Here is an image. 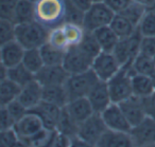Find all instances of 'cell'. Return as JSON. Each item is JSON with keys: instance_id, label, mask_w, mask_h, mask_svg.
I'll return each mask as SVG.
<instances>
[{"instance_id": "1", "label": "cell", "mask_w": 155, "mask_h": 147, "mask_svg": "<svg viewBox=\"0 0 155 147\" xmlns=\"http://www.w3.org/2000/svg\"><path fill=\"white\" fill-rule=\"evenodd\" d=\"M65 0H37L35 19L48 29L62 26L65 22Z\"/></svg>"}, {"instance_id": "2", "label": "cell", "mask_w": 155, "mask_h": 147, "mask_svg": "<svg viewBox=\"0 0 155 147\" xmlns=\"http://www.w3.org/2000/svg\"><path fill=\"white\" fill-rule=\"evenodd\" d=\"M49 31L47 27L37 20L26 24H16V40L25 49H39L47 43Z\"/></svg>"}, {"instance_id": "3", "label": "cell", "mask_w": 155, "mask_h": 147, "mask_svg": "<svg viewBox=\"0 0 155 147\" xmlns=\"http://www.w3.org/2000/svg\"><path fill=\"white\" fill-rule=\"evenodd\" d=\"M133 74H135V71L132 68V64L124 65L110 81H106L113 103L119 104L133 95V89H132Z\"/></svg>"}, {"instance_id": "4", "label": "cell", "mask_w": 155, "mask_h": 147, "mask_svg": "<svg viewBox=\"0 0 155 147\" xmlns=\"http://www.w3.org/2000/svg\"><path fill=\"white\" fill-rule=\"evenodd\" d=\"M98 81H99L98 76L91 69L82 73L70 74L64 85L71 101L74 98L87 96L94 86L98 83Z\"/></svg>"}, {"instance_id": "5", "label": "cell", "mask_w": 155, "mask_h": 147, "mask_svg": "<svg viewBox=\"0 0 155 147\" xmlns=\"http://www.w3.org/2000/svg\"><path fill=\"white\" fill-rule=\"evenodd\" d=\"M114 16L115 13L104 1L94 2V5L85 12L82 26L87 32H94L102 27L110 26Z\"/></svg>"}, {"instance_id": "6", "label": "cell", "mask_w": 155, "mask_h": 147, "mask_svg": "<svg viewBox=\"0 0 155 147\" xmlns=\"http://www.w3.org/2000/svg\"><path fill=\"white\" fill-rule=\"evenodd\" d=\"M106 129L107 127L102 119L101 113L95 112L79 125L78 136L82 139L88 146H97Z\"/></svg>"}, {"instance_id": "7", "label": "cell", "mask_w": 155, "mask_h": 147, "mask_svg": "<svg viewBox=\"0 0 155 147\" xmlns=\"http://www.w3.org/2000/svg\"><path fill=\"white\" fill-rule=\"evenodd\" d=\"M141 38L142 35L140 34L139 30L137 28V30L135 31V33L132 36L127 37V38L119 39L113 53L117 57V59L119 60L121 66L133 64L134 58L139 53Z\"/></svg>"}, {"instance_id": "8", "label": "cell", "mask_w": 155, "mask_h": 147, "mask_svg": "<svg viewBox=\"0 0 155 147\" xmlns=\"http://www.w3.org/2000/svg\"><path fill=\"white\" fill-rule=\"evenodd\" d=\"M121 67L122 66L113 52L102 51L94 58L91 70L100 81H107L120 70Z\"/></svg>"}, {"instance_id": "9", "label": "cell", "mask_w": 155, "mask_h": 147, "mask_svg": "<svg viewBox=\"0 0 155 147\" xmlns=\"http://www.w3.org/2000/svg\"><path fill=\"white\" fill-rule=\"evenodd\" d=\"M94 59L79 48L71 46L65 53L63 66L69 74H78L91 69Z\"/></svg>"}, {"instance_id": "10", "label": "cell", "mask_w": 155, "mask_h": 147, "mask_svg": "<svg viewBox=\"0 0 155 147\" xmlns=\"http://www.w3.org/2000/svg\"><path fill=\"white\" fill-rule=\"evenodd\" d=\"M102 119L105 123L107 129L115 130V131L127 132L131 133L132 125L127 121V117L124 115L123 111L121 110L119 104L112 103L103 112L101 113Z\"/></svg>"}, {"instance_id": "11", "label": "cell", "mask_w": 155, "mask_h": 147, "mask_svg": "<svg viewBox=\"0 0 155 147\" xmlns=\"http://www.w3.org/2000/svg\"><path fill=\"white\" fill-rule=\"evenodd\" d=\"M121 110L123 111L124 115L127 117V121L132 125V127L139 125L147 117V109L144 98L138 97L136 95H132L127 100L119 103Z\"/></svg>"}, {"instance_id": "12", "label": "cell", "mask_w": 155, "mask_h": 147, "mask_svg": "<svg viewBox=\"0 0 155 147\" xmlns=\"http://www.w3.org/2000/svg\"><path fill=\"white\" fill-rule=\"evenodd\" d=\"M44 128L45 126H44L41 117L31 111H29L24 117H21L14 126L16 133L18 134L20 141L24 143L25 146H27L28 141L33 136H35L37 132H39Z\"/></svg>"}, {"instance_id": "13", "label": "cell", "mask_w": 155, "mask_h": 147, "mask_svg": "<svg viewBox=\"0 0 155 147\" xmlns=\"http://www.w3.org/2000/svg\"><path fill=\"white\" fill-rule=\"evenodd\" d=\"M69 75L63 65H45L35 74V79L41 86L64 85Z\"/></svg>"}, {"instance_id": "14", "label": "cell", "mask_w": 155, "mask_h": 147, "mask_svg": "<svg viewBox=\"0 0 155 147\" xmlns=\"http://www.w3.org/2000/svg\"><path fill=\"white\" fill-rule=\"evenodd\" d=\"M62 109L63 108L56 106V105L43 100L37 106H35L34 108L29 111L35 113L41 117L46 129L53 131V130L56 129L58 120H60L61 114H62Z\"/></svg>"}, {"instance_id": "15", "label": "cell", "mask_w": 155, "mask_h": 147, "mask_svg": "<svg viewBox=\"0 0 155 147\" xmlns=\"http://www.w3.org/2000/svg\"><path fill=\"white\" fill-rule=\"evenodd\" d=\"M131 136L135 146L155 145V121L147 117L139 125L132 128Z\"/></svg>"}, {"instance_id": "16", "label": "cell", "mask_w": 155, "mask_h": 147, "mask_svg": "<svg viewBox=\"0 0 155 147\" xmlns=\"http://www.w3.org/2000/svg\"><path fill=\"white\" fill-rule=\"evenodd\" d=\"M87 98L91 102L94 111L97 113H102L113 103L107 83L100 79L91 90Z\"/></svg>"}, {"instance_id": "17", "label": "cell", "mask_w": 155, "mask_h": 147, "mask_svg": "<svg viewBox=\"0 0 155 147\" xmlns=\"http://www.w3.org/2000/svg\"><path fill=\"white\" fill-rule=\"evenodd\" d=\"M25 52H26V49L16 39L2 43L1 49H0L1 65H3L7 68H11V67L21 64Z\"/></svg>"}, {"instance_id": "18", "label": "cell", "mask_w": 155, "mask_h": 147, "mask_svg": "<svg viewBox=\"0 0 155 147\" xmlns=\"http://www.w3.org/2000/svg\"><path fill=\"white\" fill-rule=\"evenodd\" d=\"M18 101L28 110L33 109L43 101V86L34 78L30 83L21 87Z\"/></svg>"}, {"instance_id": "19", "label": "cell", "mask_w": 155, "mask_h": 147, "mask_svg": "<svg viewBox=\"0 0 155 147\" xmlns=\"http://www.w3.org/2000/svg\"><path fill=\"white\" fill-rule=\"evenodd\" d=\"M65 109L69 113V115L72 117L73 121L79 125L95 113L87 96L71 100L65 107Z\"/></svg>"}, {"instance_id": "20", "label": "cell", "mask_w": 155, "mask_h": 147, "mask_svg": "<svg viewBox=\"0 0 155 147\" xmlns=\"http://www.w3.org/2000/svg\"><path fill=\"white\" fill-rule=\"evenodd\" d=\"M97 146L99 147H131L135 146L131 133L106 129Z\"/></svg>"}, {"instance_id": "21", "label": "cell", "mask_w": 155, "mask_h": 147, "mask_svg": "<svg viewBox=\"0 0 155 147\" xmlns=\"http://www.w3.org/2000/svg\"><path fill=\"white\" fill-rule=\"evenodd\" d=\"M43 100L61 108L66 107L67 104L70 102L65 85L43 86Z\"/></svg>"}, {"instance_id": "22", "label": "cell", "mask_w": 155, "mask_h": 147, "mask_svg": "<svg viewBox=\"0 0 155 147\" xmlns=\"http://www.w3.org/2000/svg\"><path fill=\"white\" fill-rule=\"evenodd\" d=\"M132 89H133V95L141 98L149 97L155 91L150 75L140 74V73H135L132 75Z\"/></svg>"}, {"instance_id": "23", "label": "cell", "mask_w": 155, "mask_h": 147, "mask_svg": "<svg viewBox=\"0 0 155 147\" xmlns=\"http://www.w3.org/2000/svg\"><path fill=\"white\" fill-rule=\"evenodd\" d=\"M94 34H95L102 51L104 52L114 51L115 47H116L119 39H120L117 36L116 33L113 31L110 26H105L97 29L96 31H94Z\"/></svg>"}, {"instance_id": "24", "label": "cell", "mask_w": 155, "mask_h": 147, "mask_svg": "<svg viewBox=\"0 0 155 147\" xmlns=\"http://www.w3.org/2000/svg\"><path fill=\"white\" fill-rule=\"evenodd\" d=\"M35 19V3L32 0H19L16 5L13 21L16 24L34 21Z\"/></svg>"}, {"instance_id": "25", "label": "cell", "mask_w": 155, "mask_h": 147, "mask_svg": "<svg viewBox=\"0 0 155 147\" xmlns=\"http://www.w3.org/2000/svg\"><path fill=\"white\" fill-rule=\"evenodd\" d=\"M21 91V86L10 78L1 79L0 81V105L7 106L9 103L17 100Z\"/></svg>"}, {"instance_id": "26", "label": "cell", "mask_w": 155, "mask_h": 147, "mask_svg": "<svg viewBox=\"0 0 155 147\" xmlns=\"http://www.w3.org/2000/svg\"><path fill=\"white\" fill-rule=\"evenodd\" d=\"M110 26L120 39L132 36L137 30V27L132 24L122 14H115Z\"/></svg>"}, {"instance_id": "27", "label": "cell", "mask_w": 155, "mask_h": 147, "mask_svg": "<svg viewBox=\"0 0 155 147\" xmlns=\"http://www.w3.org/2000/svg\"><path fill=\"white\" fill-rule=\"evenodd\" d=\"M43 57L44 64L45 65H63L66 51L56 49L53 46H51L49 43H46L39 48Z\"/></svg>"}, {"instance_id": "28", "label": "cell", "mask_w": 155, "mask_h": 147, "mask_svg": "<svg viewBox=\"0 0 155 147\" xmlns=\"http://www.w3.org/2000/svg\"><path fill=\"white\" fill-rule=\"evenodd\" d=\"M8 78L12 79L16 84L24 87L25 85H27L35 78V74H33L30 70H28L21 62L17 66L8 68Z\"/></svg>"}, {"instance_id": "29", "label": "cell", "mask_w": 155, "mask_h": 147, "mask_svg": "<svg viewBox=\"0 0 155 147\" xmlns=\"http://www.w3.org/2000/svg\"><path fill=\"white\" fill-rule=\"evenodd\" d=\"M78 129H79V124H77L72 120V117L69 115L65 107L62 109V114L58 120L56 129L58 132H61L64 136L72 139L75 136H78Z\"/></svg>"}, {"instance_id": "30", "label": "cell", "mask_w": 155, "mask_h": 147, "mask_svg": "<svg viewBox=\"0 0 155 147\" xmlns=\"http://www.w3.org/2000/svg\"><path fill=\"white\" fill-rule=\"evenodd\" d=\"M22 64L33 74H36L45 66L43 57H41V50L37 49V48H35V49H27L26 52H25L24 58H22Z\"/></svg>"}, {"instance_id": "31", "label": "cell", "mask_w": 155, "mask_h": 147, "mask_svg": "<svg viewBox=\"0 0 155 147\" xmlns=\"http://www.w3.org/2000/svg\"><path fill=\"white\" fill-rule=\"evenodd\" d=\"M62 29L65 33L67 40H68L69 46H78L82 41L83 37L85 35V29L83 28L82 24H73V22L65 21L62 24Z\"/></svg>"}, {"instance_id": "32", "label": "cell", "mask_w": 155, "mask_h": 147, "mask_svg": "<svg viewBox=\"0 0 155 147\" xmlns=\"http://www.w3.org/2000/svg\"><path fill=\"white\" fill-rule=\"evenodd\" d=\"M132 68L135 71V73L151 75L155 71L154 57H151V56H148L139 52L138 55L134 58Z\"/></svg>"}, {"instance_id": "33", "label": "cell", "mask_w": 155, "mask_h": 147, "mask_svg": "<svg viewBox=\"0 0 155 147\" xmlns=\"http://www.w3.org/2000/svg\"><path fill=\"white\" fill-rule=\"evenodd\" d=\"M78 46H79V48H80L84 53H86L87 55L93 58V59L102 52V49H101V47H100V45H99V43H98L94 32H87L86 31L82 41Z\"/></svg>"}, {"instance_id": "34", "label": "cell", "mask_w": 155, "mask_h": 147, "mask_svg": "<svg viewBox=\"0 0 155 147\" xmlns=\"http://www.w3.org/2000/svg\"><path fill=\"white\" fill-rule=\"evenodd\" d=\"M148 10L149 9L146 5H140V3L135 2V1H132L129 7L120 14H122L124 17H127L133 24L138 27V24H140V21H141V19L143 18L144 14L147 13Z\"/></svg>"}, {"instance_id": "35", "label": "cell", "mask_w": 155, "mask_h": 147, "mask_svg": "<svg viewBox=\"0 0 155 147\" xmlns=\"http://www.w3.org/2000/svg\"><path fill=\"white\" fill-rule=\"evenodd\" d=\"M47 43H49L50 45L53 46L56 49L63 50V51H67L69 49V47H70L66 36H65V33L62 29V26L50 29Z\"/></svg>"}, {"instance_id": "36", "label": "cell", "mask_w": 155, "mask_h": 147, "mask_svg": "<svg viewBox=\"0 0 155 147\" xmlns=\"http://www.w3.org/2000/svg\"><path fill=\"white\" fill-rule=\"evenodd\" d=\"M137 28L142 36H155V12L153 10L147 11Z\"/></svg>"}, {"instance_id": "37", "label": "cell", "mask_w": 155, "mask_h": 147, "mask_svg": "<svg viewBox=\"0 0 155 147\" xmlns=\"http://www.w3.org/2000/svg\"><path fill=\"white\" fill-rule=\"evenodd\" d=\"M16 39V24L9 19H0V41L1 45Z\"/></svg>"}, {"instance_id": "38", "label": "cell", "mask_w": 155, "mask_h": 147, "mask_svg": "<svg viewBox=\"0 0 155 147\" xmlns=\"http://www.w3.org/2000/svg\"><path fill=\"white\" fill-rule=\"evenodd\" d=\"M65 5H66V9H65V21L82 24L85 15L84 12L81 11L80 9H78L71 2V0H65Z\"/></svg>"}, {"instance_id": "39", "label": "cell", "mask_w": 155, "mask_h": 147, "mask_svg": "<svg viewBox=\"0 0 155 147\" xmlns=\"http://www.w3.org/2000/svg\"><path fill=\"white\" fill-rule=\"evenodd\" d=\"M0 146L1 147H16L25 146L24 143L20 141L15 129L0 130Z\"/></svg>"}, {"instance_id": "40", "label": "cell", "mask_w": 155, "mask_h": 147, "mask_svg": "<svg viewBox=\"0 0 155 147\" xmlns=\"http://www.w3.org/2000/svg\"><path fill=\"white\" fill-rule=\"evenodd\" d=\"M19 0H0V19L13 21L16 5Z\"/></svg>"}, {"instance_id": "41", "label": "cell", "mask_w": 155, "mask_h": 147, "mask_svg": "<svg viewBox=\"0 0 155 147\" xmlns=\"http://www.w3.org/2000/svg\"><path fill=\"white\" fill-rule=\"evenodd\" d=\"M5 107L7 108V110L9 111L10 114L12 115V117L15 120L16 123H17L21 117H24L25 115L29 112L28 109H27L26 107H25L24 105L18 101V98L15 101H13V102L9 103V104Z\"/></svg>"}, {"instance_id": "42", "label": "cell", "mask_w": 155, "mask_h": 147, "mask_svg": "<svg viewBox=\"0 0 155 147\" xmlns=\"http://www.w3.org/2000/svg\"><path fill=\"white\" fill-rule=\"evenodd\" d=\"M139 52L151 57L155 56V36H142Z\"/></svg>"}, {"instance_id": "43", "label": "cell", "mask_w": 155, "mask_h": 147, "mask_svg": "<svg viewBox=\"0 0 155 147\" xmlns=\"http://www.w3.org/2000/svg\"><path fill=\"white\" fill-rule=\"evenodd\" d=\"M15 124V120L12 117L7 108L5 106H1V109H0V130L12 129V128H14Z\"/></svg>"}, {"instance_id": "44", "label": "cell", "mask_w": 155, "mask_h": 147, "mask_svg": "<svg viewBox=\"0 0 155 147\" xmlns=\"http://www.w3.org/2000/svg\"><path fill=\"white\" fill-rule=\"evenodd\" d=\"M133 0H104L107 7L114 12L115 14H120L130 5Z\"/></svg>"}, {"instance_id": "45", "label": "cell", "mask_w": 155, "mask_h": 147, "mask_svg": "<svg viewBox=\"0 0 155 147\" xmlns=\"http://www.w3.org/2000/svg\"><path fill=\"white\" fill-rule=\"evenodd\" d=\"M144 102H146L147 114L155 121V91L149 97L144 98Z\"/></svg>"}, {"instance_id": "46", "label": "cell", "mask_w": 155, "mask_h": 147, "mask_svg": "<svg viewBox=\"0 0 155 147\" xmlns=\"http://www.w3.org/2000/svg\"><path fill=\"white\" fill-rule=\"evenodd\" d=\"M71 2L78 8V9H80L81 11L85 12L94 5V0H71Z\"/></svg>"}, {"instance_id": "47", "label": "cell", "mask_w": 155, "mask_h": 147, "mask_svg": "<svg viewBox=\"0 0 155 147\" xmlns=\"http://www.w3.org/2000/svg\"><path fill=\"white\" fill-rule=\"evenodd\" d=\"M133 1H135V2H138L140 3V5H146L148 9H150V8H152L153 5H155V0H133Z\"/></svg>"}, {"instance_id": "48", "label": "cell", "mask_w": 155, "mask_h": 147, "mask_svg": "<svg viewBox=\"0 0 155 147\" xmlns=\"http://www.w3.org/2000/svg\"><path fill=\"white\" fill-rule=\"evenodd\" d=\"M151 78H152V81H153V85H154V88H155V71L150 75Z\"/></svg>"}, {"instance_id": "49", "label": "cell", "mask_w": 155, "mask_h": 147, "mask_svg": "<svg viewBox=\"0 0 155 147\" xmlns=\"http://www.w3.org/2000/svg\"><path fill=\"white\" fill-rule=\"evenodd\" d=\"M95 2H101V1H104V0H94Z\"/></svg>"}, {"instance_id": "50", "label": "cell", "mask_w": 155, "mask_h": 147, "mask_svg": "<svg viewBox=\"0 0 155 147\" xmlns=\"http://www.w3.org/2000/svg\"><path fill=\"white\" fill-rule=\"evenodd\" d=\"M32 1H33V2L35 3V2H36V1H37V0H32Z\"/></svg>"}, {"instance_id": "51", "label": "cell", "mask_w": 155, "mask_h": 147, "mask_svg": "<svg viewBox=\"0 0 155 147\" xmlns=\"http://www.w3.org/2000/svg\"><path fill=\"white\" fill-rule=\"evenodd\" d=\"M154 60H155V56H154Z\"/></svg>"}]
</instances>
